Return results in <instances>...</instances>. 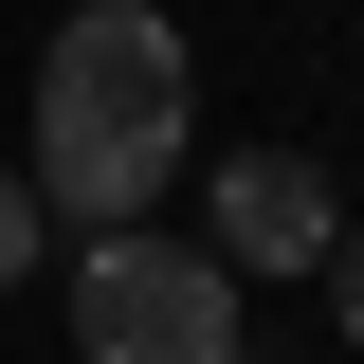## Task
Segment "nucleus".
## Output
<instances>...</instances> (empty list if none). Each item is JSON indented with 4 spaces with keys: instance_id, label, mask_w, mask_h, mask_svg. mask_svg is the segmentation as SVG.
<instances>
[{
    "instance_id": "nucleus-1",
    "label": "nucleus",
    "mask_w": 364,
    "mask_h": 364,
    "mask_svg": "<svg viewBox=\"0 0 364 364\" xmlns=\"http://www.w3.org/2000/svg\"><path fill=\"white\" fill-rule=\"evenodd\" d=\"M182 109H200V73H182V18H146V0H73L37 37V200L55 219H146L182 182Z\"/></svg>"
},
{
    "instance_id": "nucleus-2",
    "label": "nucleus",
    "mask_w": 364,
    "mask_h": 364,
    "mask_svg": "<svg viewBox=\"0 0 364 364\" xmlns=\"http://www.w3.org/2000/svg\"><path fill=\"white\" fill-rule=\"evenodd\" d=\"M73 364H237V273L164 219L73 237Z\"/></svg>"
},
{
    "instance_id": "nucleus-3",
    "label": "nucleus",
    "mask_w": 364,
    "mask_h": 364,
    "mask_svg": "<svg viewBox=\"0 0 364 364\" xmlns=\"http://www.w3.org/2000/svg\"><path fill=\"white\" fill-rule=\"evenodd\" d=\"M328 237H346V200H328L310 146H237L200 182V255L219 273H328Z\"/></svg>"
},
{
    "instance_id": "nucleus-4",
    "label": "nucleus",
    "mask_w": 364,
    "mask_h": 364,
    "mask_svg": "<svg viewBox=\"0 0 364 364\" xmlns=\"http://www.w3.org/2000/svg\"><path fill=\"white\" fill-rule=\"evenodd\" d=\"M18 273H55V200H37L18 164H0V291H18Z\"/></svg>"
},
{
    "instance_id": "nucleus-5",
    "label": "nucleus",
    "mask_w": 364,
    "mask_h": 364,
    "mask_svg": "<svg viewBox=\"0 0 364 364\" xmlns=\"http://www.w3.org/2000/svg\"><path fill=\"white\" fill-rule=\"evenodd\" d=\"M328 328H346V346H364V219L328 237Z\"/></svg>"
}]
</instances>
